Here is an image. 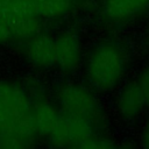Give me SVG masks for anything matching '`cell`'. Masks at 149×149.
Returning <instances> with one entry per match:
<instances>
[{
  "mask_svg": "<svg viewBox=\"0 0 149 149\" xmlns=\"http://www.w3.org/2000/svg\"><path fill=\"white\" fill-rule=\"evenodd\" d=\"M129 64V54L118 41L99 43L90 54L86 63V77L97 91H111L123 78Z\"/></svg>",
  "mask_w": 149,
  "mask_h": 149,
  "instance_id": "6da1fadb",
  "label": "cell"
},
{
  "mask_svg": "<svg viewBox=\"0 0 149 149\" xmlns=\"http://www.w3.org/2000/svg\"><path fill=\"white\" fill-rule=\"evenodd\" d=\"M58 101L68 115L87 119L95 125L101 121L102 111L97 98L80 85H64L58 91Z\"/></svg>",
  "mask_w": 149,
  "mask_h": 149,
  "instance_id": "7a4b0ae2",
  "label": "cell"
},
{
  "mask_svg": "<svg viewBox=\"0 0 149 149\" xmlns=\"http://www.w3.org/2000/svg\"><path fill=\"white\" fill-rule=\"evenodd\" d=\"M26 57L30 64L40 69L56 65V40L49 35L37 34L29 38L26 47Z\"/></svg>",
  "mask_w": 149,
  "mask_h": 149,
  "instance_id": "3957f363",
  "label": "cell"
},
{
  "mask_svg": "<svg viewBox=\"0 0 149 149\" xmlns=\"http://www.w3.org/2000/svg\"><path fill=\"white\" fill-rule=\"evenodd\" d=\"M79 37L74 31H66L56 40V66L65 73H71L79 65Z\"/></svg>",
  "mask_w": 149,
  "mask_h": 149,
  "instance_id": "277c9868",
  "label": "cell"
},
{
  "mask_svg": "<svg viewBox=\"0 0 149 149\" xmlns=\"http://www.w3.org/2000/svg\"><path fill=\"white\" fill-rule=\"evenodd\" d=\"M0 108L12 121L33 111L24 92L15 84L5 80H0Z\"/></svg>",
  "mask_w": 149,
  "mask_h": 149,
  "instance_id": "5b68a950",
  "label": "cell"
},
{
  "mask_svg": "<svg viewBox=\"0 0 149 149\" xmlns=\"http://www.w3.org/2000/svg\"><path fill=\"white\" fill-rule=\"evenodd\" d=\"M116 108L121 118L125 120L136 119L148 109L147 104L134 79L128 81L121 88L116 98Z\"/></svg>",
  "mask_w": 149,
  "mask_h": 149,
  "instance_id": "8992f818",
  "label": "cell"
},
{
  "mask_svg": "<svg viewBox=\"0 0 149 149\" xmlns=\"http://www.w3.org/2000/svg\"><path fill=\"white\" fill-rule=\"evenodd\" d=\"M149 8V0H104L102 15L109 21H126Z\"/></svg>",
  "mask_w": 149,
  "mask_h": 149,
  "instance_id": "52a82bcc",
  "label": "cell"
},
{
  "mask_svg": "<svg viewBox=\"0 0 149 149\" xmlns=\"http://www.w3.org/2000/svg\"><path fill=\"white\" fill-rule=\"evenodd\" d=\"M66 121V129H68V140L69 146L71 147H79L80 143L88 140L92 136H95L94 126L95 123L83 118L71 116L65 114Z\"/></svg>",
  "mask_w": 149,
  "mask_h": 149,
  "instance_id": "ba28073f",
  "label": "cell"
},
{
  "mask_svg": "<svg viewBox=\"0 0 149 149\" xmlns=\"http://www.w3.org/2000/svg\"><path fill=\"white\" fill-rule=\"evenodd\" d=\"M7 24L13 40H29L40 34L42 27L38 16H10Z\"/></svg>",
  "mask_w": 149,
  "mask_h": 149,
  "instance_id": "9c48e42d",
  "label": "cell"
},
{
  "mask_svg": "<svg viewBox=\"0 0 149 149\" xmlns=\"http://www.w3.org/2000/svg\"><path fill=\"white\" fill-rule=\"evenodd\" d=\"M34 120L37 129V134L49 136L52 132L59 114L54 106L48 102H40L33 108Z\"/></svg>",
  "mask_w": 149,
  "mask_h": 149,
  "instance_id": "30bf717a",
  "label": "cell"
},
{
  "mask_svg": "<svg viewBox=\"0 0 149 149\" xmlns=\"http://www.w3.org/2000/svg\"><path fill=\"white\" fill-rule=\"evenodd\" d=\"M36 12L40 17H55L61 16L69 12L74 0H34Z\"/></svg>",
  "mask_w": 149,
  "mask_h": 149,
  "instance_id": "8fae6325",
  "label": "cell"
},
{
  "mask_svg": "<svg viewBox=\"0 0 149 149\" xmlns=\"http://www.w3.org/2000/svg\"><path fill=\"white\" fill-rule=\"evenodd\" d=\"M8 9L10 16H38L34 0H12Z\"/></svg>",
  "mask_w": 149,
  "mask_h": 149,
  "instance_id": "7c38bea8",
  "label": "cell"
},
{
  "mask_svg": "<svg viewBox=\"0 0 149 149\" xmlns=\"http://www.w3.org/2000/svg\"><path fill=\"white\" fill-rule=\"evenodd\" d=\"M134 80L136 81L137 87L147 104V107L149 108V64L141 69V71L134 78Z\"/></svg>",
  "mask_w": 149,
  "mask_h": 149,
  "instance_id": "4fadbf2b",
  "label": "cell"
},
{
  "mask_svg": "<svg viewBox=\"0 0 149 149\" xmlns=\"http://www.w3.org/2000/svg\"><path fill=\"white\" fill-rule=\"evenodd\" d=\"M12 40H13L12 33L7 22H0V43H5Z\"/></svg>",
  "mask_w": 149,
  "mask_h": 149,
  "instance_id": "5bb4252c",
  "label": "cell"
},
{
  "mask_svg": "<svg viewBox=\"0 0 149 149\" xmlns=\"http://www.w3.org/2000/svg\"><path fill=\"white\" fill-rule=\"evenodd\" d=\"M140 142H141L142 147L149 148V118L143 125V128H142V132H141V136H140Z\"/></svg>",
  "mask_w": 149,
  "mask_h": 149,
  "instance_id": "9a60e30c",
  "label": "cell"
}]
</instances>
